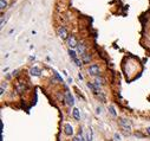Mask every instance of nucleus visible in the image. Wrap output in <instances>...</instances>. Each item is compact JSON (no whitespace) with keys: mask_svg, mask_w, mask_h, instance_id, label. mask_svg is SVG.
Returning a JSON list of instances; mask_svg holds the SVG:
<instances>
[{"mask_svg":"<svg viewBox=\"0 0 150 141\" xmlns=\"http://www.w3.org/2000/svg\"><path fill=\"white\" fill-rule=\"evenodd\" d=\"M88 74L90 75V76H99L101 75V68H99V65H97V64H92V65H90L89 68H88Z\"/></svg>","mask_w":150,"mask_h":141,"instance_id":"f257e3e1","label":"nucleus"},{"mask_svg":"<svg viewBox=\"0 0 150 141\" xmlns=\"http://www.w3.org/2000/svg\"><path fill=\"white\" fill-rule=\"evenodd\" d=\"M119 126L124 132H131V122L126 119H119Z\"/></svg>","mask_w":150,"mask_h":141,"instance_id":"f03ea898","label":"nucleus"},{"mask_svg":"<svg viewBox=\"0 0 150 141\" xmlns=\"http://www.w3.org/2000/svg\"><path fill=\"white\" fill-rule=\"evenodd\" d=\"M69 55H70V57H71V59L74 62V63H76V65L77 66H82V64H83V62H81L78 58H77V53L76 52H74L73 50H69Z\"/></svg>","mask_w":150,"mask_h":141,"instance_id":"7ed1b4c3","label":"nucleus"},{"mask_svg":"<svg viewBox=\"0 0 150 141\" xmlns=\"http://www.w3.org/2000/svg\"><path fill=\"white\" fill-rule=\"evenodd\" d=\"M67 45H69V47H70V49H72V47H77L78 42H77L76 37H74L73 34L69 36V38H67Z\"/></svg>","mask_w":150,"mask_h":141,"instance_id":"20e7f679","label":"nucleus"},{"mask_svg":"<svg viewBox=\"0 0 150 141\" xmlns=\"http://www.w3.org/2000/svg\"><path fill=\"white\" fill-rule=\"evenodd\" d=\"M58 34H59V37L61 38V39H66L67 40V38H69V33H67V30H66V27L65 26H60L59 29H58Z\"/></svg>","mask_w":150,"mask_h":141,"instance_id":"39448f33","label":"nucleus"},{"mask_svg":"<svg viewBox=\"0 0 150 141\" xmlns=\"http://www.w3.org/2000/svg\"><path fill=\"white\" fill-rule=\"evenodd\" d=\"M65 101L69 106H73L74 104V100H73V96L70 91H66L65 93Z\"/></svg>","mask_w":150,"mask_h":141,"instance_id":"423d86ee","label":"nucleus"},{"mask_svg":"<svg viewBox=\"0 0 150 141\" xmlns=\"http://www.w3.org/2000/svg\"><path fill=\"white\" fill-rule=\"evenodd\" d=\"M77 52L82 56V55H84L85 52H86V45L83 43V42H81V43H78V45H77Z\"/></svg>","mask_w":150,"mask_h":141,"instance_id":"0eeeda50","label":"nucleus"},{"mask_svg":"<svg viewBox=\"0 0 150 141\" xmlns=\"http://www.w3.org/2000/svg\"><path fill=\"white\" fill-rule=\"evenodd\" d=\"M104 84H105V80H104L103 77L97 76V77L95 78V85H96L98 89H101V87H102V85H104Z\"/></svg>","mask_w":150,"mask_h":141,"instance_id":"6e6552de","label":"nucleus"},{"mask_svg":"<svg viewBox=\"0 0 150 141\" xmlns=\"http://www.w3.org/2000/svg\"><path fill=\"white\" fill-rule=\"evenodd\" d=\"M64 133H65V135H67V136H71V135L73 134V128H72V126H71L70 123H66V124L64 126Z\"/></svg>","mask_w":150,"mask_h":141,"instance_id":"1a4fd4ad","label":"nucleus"},{"mask_svg":"<svg viewBox=\"0 0 150 141\" xmlns=\"http://www.w3.org/2000/svg\"><path fill=\"white\" fill-rule=\"evenodd\" d=\"M30 73H31V75H32V76H40L41 70H40L38 66H33V68H31Z\"/></svg>","mask_w":150,"mask_h":141,"instance_id":"9d476101","label":"nucleus"},{"mask_svg":"<svg viewBox=\"0 0 150 141\" xmlns=\"http://www.w3.org/2000/svg\"><path fill=\"white\" fill-rule=\"evenodd\" d=\"M91 58H92V56H91L90 53H88V52H85L84 55H82V62H83V63H85V64L90 63Z\"/></svg>","mask_w":150,"mask_h":141,"instance_id":"9b49d317","label":"nucleus"},{"mask_svg":"<svg viewBox=\"0 0 150 141\" xmlns=\"http://www.w3.org/2000/svg\"><path fill=\"white\" fill-rule=\"evenodd\" d=\"M72 115H73V117L76 119L77 121H78V120H81V114H79V109L74 108V109H73V111H72Z\"/></svg>","mask_w":150,"mask_h":141,"instance_id":"f8f14e48","label":"nucleus"},{"mask_svg":"<svg viewBox=\"0 0 150 141\" xmlns=\"http://www.w3.org/2000/svg\"><path fill=\"white\" fill-rule=\"evenodd\" d=\"M25 89H26V87H25V84H24L23 82H19V83L17 84V90H18L19 93H23Z\"/></svg>","mask_w":150,"mask_h":141,"instance_id":"ddd939ff","label":"nucleus"},{"mask_svg":"<svg viewBox=\"0 0 150 141\" xmlns=\"http://www.w3.org/2000/svg\"><path fill=\"white\" fill-rule=\"evenodd\" d=\"M6 6H7L6 0H0V9L4 10V9H6Z\"/></svg>","mask_w":150,"mask_h":141,"instance_id":"4468645a","label":"nucleus"},{"mask_svg":"<svg viewBox=\"0 0 150 141\" xmlns=\"http://www.w3.org/2000/svg\"><path fill=\"white\" fill-rule=\"evenodd\" d=\"M109 109H110V113H111V115H112V116H116V115H117V114H116V111H115V108H114L112 106H110V108H109Z\"/></svg>","mask_w":150,"mask_h":141,"instance_id":"2eb2a0df","label":"nucleus"},{"mask_svg":"<svg viewBox=\"0 0 150 141\" xmlns=\"http://www.w3.org/2000/svg\"><path fill=\"white\" fill-rule=\"evenodd\" d=\"M5 90H4V83L1 84V88H0V95H4Z\"/></svg>","mask_w":150,"mask_h":141,"instance_id":"dca6fc26","label":"nucleus"},{"mask_svg":"<svg viewBox=\"0 0 150 141\" xmlns=\"http://www.w3.org/2000/svg\"><path fill=\"white\" fill-rule=\"evenodd\" d=\"M115 139H116V140H119V135H118L117 133L115 134Z\"/></svg>","mask_w":150,"mask_h":141,"instance_id":"f3484780","label":"nucleus"},{"mask_svg":"<svg viewBox=\"0 0 150 141\" xmlns=\"http://www.w3.org/2000/svg\"><path fill=\"white\" fill-rule=\"evenodd\" d=\"M146 133H148V135H150V127L146 128Z\"/></svg>","mask_w":150,"mask_h":141,"instance_id":"a211bd4d","label":"nucleus"},{"mask_svg":"<svg viewBox=\"0 0 150 141\" xmlns=\"http://www.w3.org/2000/svg\"><path fill=\"white\" fill-rule=\"evenodd\" d=\"M18 73H19V71H18V70H16V71L13 73V76H17V75H18Z\"/></svg>","mask_w":150,"mask_h":141,"instance_id":"6ab92c4d","label":"nucleus"},{"mask_svg":"<svg viewBox=\"0 0 150 141\" xmlns=\"http://www.w3.org/2000/svg\"><path fill=\"white\" fill-rule=\"evenodd\" d=\"M78 77H79L81 80H83V75H82V74H79V75H78Z\"/></svg>","mask_w":150,"mask_h":141,"instance_id":"aec40b11","label":"nucleus"},{"mask_svg":"<svg viewBox=\"0 0 150 141\" xmlns=\"http://www.w3.org/2000/svg\"><path fill=\"white\" fill-rule=\"evenodd\" d=\"M96 111H97V114H99V113H101V108H97V110H96Z\"/></svg>","mask_w":150,"mask_h":141,"instance_id":"412c9836","label":"nucleus"}]
</instances>
